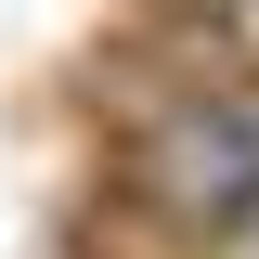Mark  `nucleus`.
Wrapping results in <instances>:
<instances>
[{
    "label": "nucleus",
    "mask_w": 259,
    "mask_h": 259,
    "mask_svg": "<svg viewBox=\"0 0 259 259\" xmlns=\"http://www.w3.org/2000/svg\"><path fill=\"white\" fill-rule=\"evenodd\" d=\"M91 194L117 207V221H143L156 246L194 259L259 194V78H207V91H168L156 117L104 130V182Z\"/></svg>",
    "instance_id": "1"
}]
</instances>
